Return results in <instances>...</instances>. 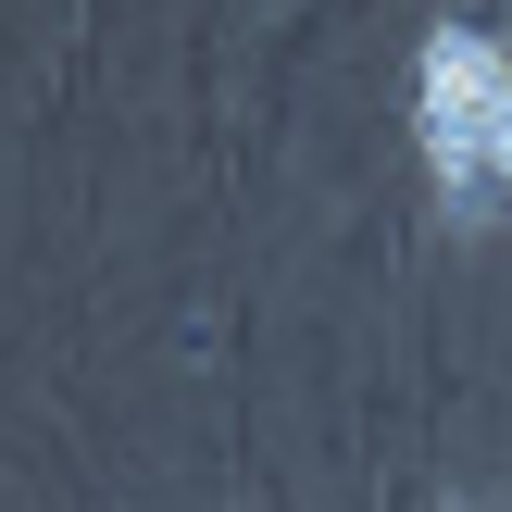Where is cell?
<instances>
[{
    "label": "cell",
    "instance_id": "6da1fadb",
    "mask_svg": "<svg viewBox=\"0 0 512 512\" xmlns=\"http://www.w3.org/2000/svg\"><path fill=\"white\" fill-rule=\"evenodd\" d=\"M438 163L463 175V188H475V175H512V75L475 38L438 50Z\"/></svg>",
    "mask_w": 512,
    "mask_h": 512
}]
</instances>
